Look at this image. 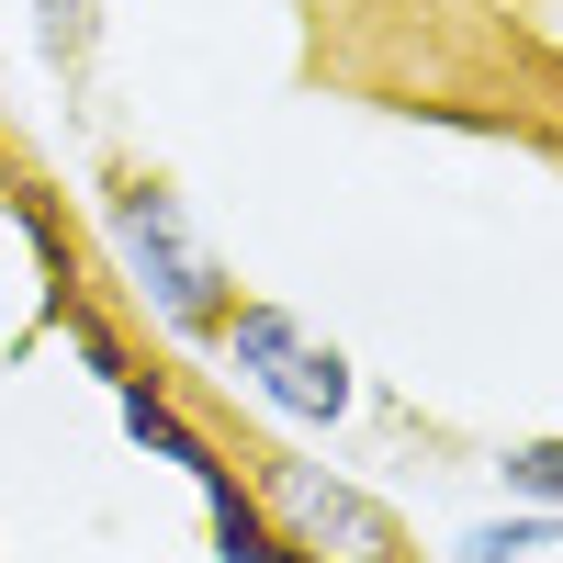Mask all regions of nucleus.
I'll use <instances>...</instances> for the list:
<instances>
[{
    "mask_svg": "<svg viewBox=\"0 0 563 563\" xmlns=\"http://www.w3.org/2000/svg\"><path fill=\"white\" fill-rule=\"evenodd\" d=\"M225 361L249 372V395L260 406H282V417H305V429H339L350 417V361H339V339H316L305 316H282V305H225Z\"/></svg>",
    "mask_w": 563,
    "mask_h": 563,
    "instance_id": "f257e3e1",
    "label": "nucleus"
},
{
    "mask_svg": "<svg viewBox=\"0 0 563 563\" xmlns=\"http://www.w3.org/2000/svg\"><path fill=\"white\" fill-rule=\"evenodd\" d=\"M113 260L135 271V294H147L169 327H192V339L225 327V282H214V260L192 249V225H180V192L124 180V192H113Z\"/></svg>",
    "mask_w": 563,
    "mask_h": 563,
    "instance_id": "f03ea898",
    "label": "nucleus"
},
{
    "mask_svg": "<svg viewBox=\"0 0 563 563\" xmlns=\"http://www.w3.org/2000/svg\"><path fill=\"white\" fill-rule=\"evenodd\" d=\"M260 507L282 519V541H294L305 563H406L395 519H384V507H372L361 485H339L327 462L271 451V462H260Z\"/></svg>",
    "mask_w": 563,
    "mask_h": 563,
    "instance_id": "7ed1b4c3",
    "label": "nucleus"
},
{
    "mask_svg": "<svg viewBox=\"0 0 563 563\" xmlns=\"http://www.w3.org/2000/svg\"><path fill=\"white\" fill-rule=\"evenodd\" d=\"M124 429H135V440H147V451H169V462H192V474H203V485H225V474H214V451H203L192 429H180V417H169L158 395H124Z\"/></svg>",
    "mask_w": 563,
    "mask_h": 563,
    "instance_id": "20e7f679",
    "label": "nucleus"
},
{
    "mask_svg": "<svg viewBox=\"0 0 563 563\" xmlns=\"http://www.w3.org/2000/svg\"><path fill=\"white\" fill-rule=\"evenodd\" d=\"M541 541H552V507H519V519H496V530L462 541V563H530Z\"/></svg>",
    "mask_w": 563,
    "mask_h": 563,
    "instance_id": "39448f33",
    "label": "nucleus"
},
{
    "mask_svg": "<svg viewBox=\"0 0 563 563\" xmlns=\"http://www.w3.org/2000/svg\"><path fill=\"white\" fill-rule=\"evenodd\" d=\"M496 474H507V496H530V507H552V496H563V440H519V451L496 462Z\"/></svg>",
    "mask_w": 563,
    "mask_h": 563,
    "instance_id": "423d86ee",
    "label": "nucleus"
}]
</instances>
